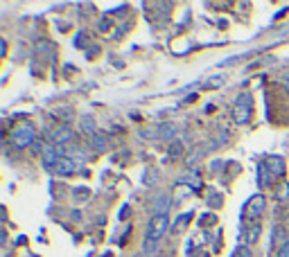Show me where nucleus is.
<instances>
[{"label":"nucleus","instance_id":"obj_1","mask_svg":"<svg viewBox=\"0 0 289 257\" xmlns=\"http://www.w3.org/2000/svg\"><path fill=\"white\" fill-rule=\"evenodd\" d=\"M169 228V219L167 214H154V219L149 221L147 228V237H145V255H154L158 250V242L163 239V235Z\"/></svg>","mask_w":289,"mask_h":257},{"label":"nucleus","instance_id":"obj_2","mask_svg":"<svg viewBox=\"0 0 289 257\" xmlns=\"http://www.w3.org/2000/svg\"><path fill=\"white\" fill-rule=\"evenodd\" d=\"M251 113H253V97L251 93H240L233 104V120L235 124H246L251 120Z\"/></svg>","mask_w":289,"mask_h":257},{"label":"nucleus","instance_id":"obj_3","mask_svg":"<svg viewBox=\"0 0 289 257\" xmlns=\"http://www.w3.org/2000/svg\"><path fill=\"white\" fill-rule=\"evenodd\" d=\"M34 138H36V131H34L32 124H18L14 131H11V145L16 147V149H25V147H30Z\"/></svg>","mask_w":289,"mask_h":257},{"label":"nucleus","instance_id":"obj_4","mask_svg":"<svg viewBox=\"0 0 289 257\" xmlns=\"http://www.w3.org/2000/svg\"><path fill=\"white\" fill-rule=\"evenodd\" d=\"M72 138H75L72 129L68 127V124H59V127H54L52 131H50V135H48V145L66 147L68 142H72Z\"/></svg>","mask_w":289,"mask_h":257},{"label":"nucleus","instance_id":"obj_5","mask_svg":"<svg viewBox=\"0 0 289 257\" xmlns=\"http://www.w3.org/2000/svg\"><path fill=\"white\" fill-rule=\"evenodd\" d=\"M264 208H267V199H264L262 194H256V196H253L251 201L246 203V208H244V219H248L251 224H253V221H258L260 216H262Z\"/></svg>","mask_w":289,"mask_h":257},{"label":"nucleus","instance_id":"obj_6","mask_svg":"<svg viewBox=\"0 0 289 257\" xmlns=\"http://www.w3.org/2000/svg\"><path fill=\"white\" fill-rule=\"evenodd\" d=\"M82 169V163H77V161H72V158H59V163L54 165L52 169V174H59V176H70V174H75V171Z\"/></svg>","mask_w":289,"mask_h":257},{"label":"nucleus","instance_id":"obj_7","mask_svg":"<svg viewBox=\"0 0 289 257\" xmlns=\"http://www.w3.org/2000/svg\"><path fill=\"white\" fill-rule=\"evenodd\" d=\"M262 165L267 167V171L271 176H278V179H280V176H285V161H282L280 156H269Z\"/></svg>","mask_w":289,"mask_h":257},{"label":"nucleus","instance_id":"obj_8","mask_svg":"<svg viewBox=\"0 0 289 257\" xmlns=\"http://www.w3.org/2000/svg\"><path fill=\"white\" fill-rule=\"evenodd\" d=\"M90 149L95 153H104L109 149V138H106L104 133H95L93 138H90Z\"/></svg>","mask_w":289,"mask_h":257},{"label":"nucleus","instance_id":"obj_9","mask_svg":"<svg viewBox=\"0 0 289 257\" xmlns=\"http://www.w3.org/2000/svg\"><path fill=\"white\" fill-rule=\"evenodd\" d=\"M258 237H260V224L258 221H253V224H248V228L244 230V246H253V244L258 242Z\"/></svg>","mask_w":289,"mask_h":257},{"label":"nucleus","instance_id":"obj_10","mask_svg":"<svg viewBox=\"0 0 289 257\" xmlns=\"http://www.w3.org/2000/svg\"><path fill=\"white\" fill-rule=\"evenodd\" d=\"M79 127H82V131H84L86 135H90V138L98 133V124H95V120L90 117V115H84L82 120H79Z\"/></svg>","mask_w":289,"mask_h":257},{"label":"nucleus","instance_id":"obj_11","mask_svg":"<svg viewBox=\"0 0 289 257\" xmlns=\"http://www.w3.org/2000/svg\"><path fill=\"white\" fill-rule=\"evenodd\" d=\"M169 210V196H165V194H158L156 201H154V212L156 214H167Z\"/></svg>","mask_w":289,"mask_h":257},{"label":"nucleus","instance_id":"obj_12","mask_svg":"<svg viewBox=\"0 0 289 257\" xmlns=\"http://www.w3.org/2000/svg\"><path fill=\"white\" fill-rule=\"evenodd\" d=\"M158 135H161L163 140H174V138H177V124H172V122L161 124V131H158Z\"/></svg>","mask_w":289,"mask_h":257},{"label":"nucleus","instance_id":"obj_13","mask_svg":"<svg viewBox=\"0 0 289 257\" xmlns=\"http://www.w3.org/2000/svg\"><path fill=\"white\" fill-rule=\"evenodd\" d=\"M181 183H188L192 190H199V187H201V179H199V174H195V171H190V174L181 176Z\"/></svg>","mask_w":289,"mask_h":257},{"label":"nucleus","instance_id":"obj_14","mask_svg":"<svg viewBox=\"0 0 289 257\" xmlns=\"http://www.w3.org/2000/svg\"><path fill=\"white\" fill-rule=\"evenodd\" d=\"M258 171H260V174H258V183H260L262 187H269V185H271V181H274V176L269 174L264 165H260V169H258Z\"/></svg>","mask_w":289,"mask_h":257},{"label":"nucleus","instance_id":"obj_15","mask_svg":"<svg viewBox=\"0 0 289 257\" xmlns=\"http://www.w3.org/2000/svg\"><path fill=\"white\" fill-rule=\"evenodd\" d=\"M190 219H192V212H185L183 216H179V219H177V228H174V230H183V228L188 226Z\"/></svg>","mask_w":289,"mask_h":257},{"label":"nucleus","instance_id":"obj_16","mask_svg":"<svg viewBox=\"0 0 289 257\" xmlns=\"http://www.w3.org/2000/svg\"><path fill=\"white\" fill-rule=\"evenodd\" d=\"M278 199L280 201H287L289 199V183H282V185L278 187Z\"/></svg>","mask_w":289,"mask_h":257},{"label":"nucleus","instance_id":"obj_17","mask_svg":"<svg viewBox=\"0 0 289 257\" xmlns=\"http://www.w3.org/2000/svg\"><path fill=\"white\" fill-rule=\"evenodd\" d=\"M233 257H253V255H251V248H248V246H240L233 253Z\"/></svg>","mask_w":289,"mask_h":257},{"label":"nucleus","instance_id":"obj_18","mask_svg":"<svg viewBox=\"0 0 289 257\" xmlns=\"http://www.w3.org/2000/svg\"><path fill=\"white\" fill-rule=\"evenodd\" d=\"M276 257H289V242L280 244L278 250H276Z\"/></svg>","mask_w":289,"mask_h":257},{"label":"nucleus","instance_id":"obj_19","mask_svg":"<svg viewBox=\"0 0 289 257\" xmlns=\"http://www.w3.org/2000/svg\"><path fill=\"white\" fill-rule=\"evenodd\" d=\"M169 153H172V158H179V153H183V145H181V142H174V145L169 147Z\"/></svg>","mask_w":289,"mask_h":257},{"label":"nucleus","instance_id":"obj_20","mask_svg":"<svg viewBox=\"0 0 289 257\" xmlns=\"http://www.w3.org/2000/svg\"><path fill=\"white\" fill-rule=\"evenodd\" d=\"M129 214V208H122V212H120V219H124V216Z\"/></svg>","mask_w":289,"mask_h":257},{"label":"nucleus","instance_id":"obj_21","mask_svg":"<svg viewBox=\"0 0 289 257\" xmlns=\"http://www.w3.org/2000/svg\"><path fill=\"white\" fill-rule=\"evenodd\" d=\"M287 90H289V77H287Z\"/></svg>","mask_w":289,"mask_h":257},{"label":"nucleus","instance_id":"obj_22","mask_svg":"<svg viewBox=\"0 0 289 257\" xmlns=\"http://www.w3.org/2000/svg\"><path fill=\"white\" fill-rule=\"evenodd\" d=\"M136 257H143V255H136Z\"/></svg>","mask_w":289,"mask_h":257}]
</instances>
